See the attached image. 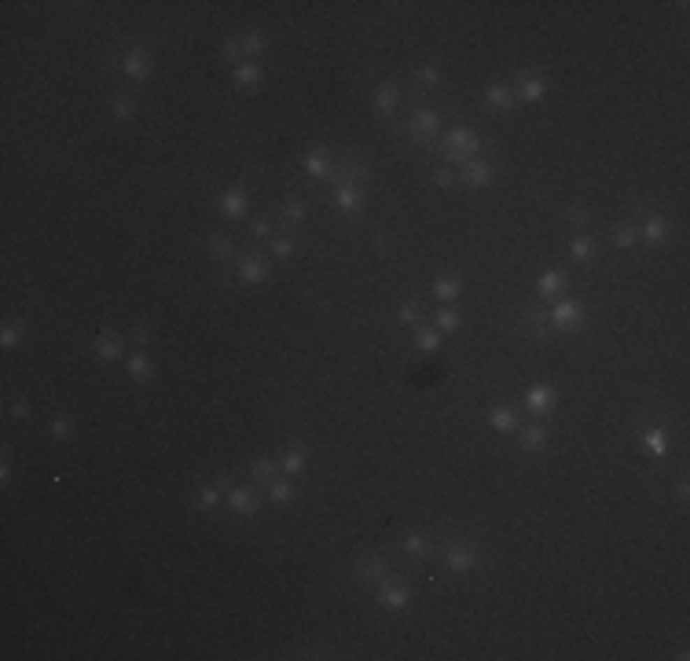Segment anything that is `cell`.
<instances>
[{"label":"cell","instance_id":"26","mask_svg":"<svg viewBox=\"0 0 690 661\" xmlns=\"http://www.w3.org/2000/svg\"><path fill=\"white\" fill-rule=\"evenodd\" d=\"M92 349L99 361H122V338H114V335H99Z\"/></svg>","mask_w":690,"mask_h":661},{"label":"cell","instance_id":"19","mask_svg":"<svg viewBox=\"0 0 690 661\" xmlns=\"http://www.w3.org/2000/svg\"><path fill=\"white\" fill-rule=\"evenodd\" d=\"M514 103H518V96H514V89H507V85H488V89H485V107L511 110Z\"/></svg>","mask_w":690,"mask_h":661},{"label":"cell","instance_id":"35","mask_svg":"<svg viewBox=\"0 0 690 661\" xmlns=\"http://www.w3.org/2000/svg\"><path fill=\"white\" fill-rule=\"evenodd\" d=\"M239 45H242V52H247V55H261V52L268 48V37H265L261 30H247Z\"/></svg>","mask_w":690,"mask_h":661},{"label":"cell","instance_id":"33","mask_svg":"<svg viewBox=\"0 0 690 661\" xmlns=\"http://www.w3.org/2000/svg\"><path fill=\"white\" fill-rule=\"evenodd\" d=\"M569 254L577 257V261H592V257H595V239L592 235H573Z\"/></svg>","mask_w":690,"mask_h":661},{"label":"cell","instance_id":"20","mask_svg":"<svg viewBox=\"0 0 690 661\" xmlns=\"http://www.w3.org/2000/svg\"><path fill=\"white\" fill-rule=\"evenodd\" d=\"M382 573H386V558L382 555H364L360 562H356V577H360L364 584L382 581Z\"/></svg>","mask_w":690,"mask_h":661},{"label":"cell","instance_id":"17","mask_svg":"<svg viewBox=\"0 0 690 661\" xmlns=\"http://www.w3.org/2000/svg\"><path fill=\"white\" fill-rule=\"evenodd\" d=\"M400 107V85L397 81H382L375 89V110L379 114H393Z\"/></svg>","mask_w":690,"mask_h":661},{"label":"cell","instance_id":"25","mask_svg":"<svg viewBox=\"0 0 690 661\" xmlns=\"http://www.w3.org/2000/svg\"><path fill=\"white\" fill-rule=\"evenodd\" d=\"M488 423H492V430H503V434H511V430H518V412H514V408H507V405H499V408L488 412Z\"/></svg>","mask_w":690,"mask_h":661},{"label":"cell","instance_id":"48","mask_svg":"<svg viewBox=\"0 0 690 661\" xmlns=\"http://www.w3.org/2000/svg\"><path fill=\"white\" fill-rule=\"evenodd\" d=\"M434 184L448 191V188H455V184H459V177L452 173V169H434Z\"/></svg>","mask_w":690,"mask_h":661},{"label":"cell","instance_id":"38","mask_svg":"<svg viewBox=\"0 0 690 661\" xmlns=\"http://www.w3.org/2000/svg\"><path fill=\"white\" fill-rule=\"evenodd\" d=\"M415 81H419V89H437V85H441V70L434 63H426V66L415 70Z\"/></svg>","mask_w":690,"mask_h":661},{"label":"cell","instance_id":"12","mask_svg":"<svg viewBox=\"0 0 690 661\" xmlns=\"http://www.w3.org/2000/svg\"><path fill=\"white\" fill-rule=\"evenodd\" d=\"M239 279L242 283H265L268 279V261H265V257H257V254H247V257H242V261H239Z\"/></svg>","mask_w":690,"mask_h":661},{"label":"cell","instance_id":"41","mask_svg":"<svg viewBox=\"0 0 690 661\" xmlns=\"http://www.w3.org/2000/svg\"><path fill=\"white\" fill-rule=\"evenodd\" d=\"M404 551H408V555H415V558H423V555L430 551L426 533H408V537H404Z\"/></svg>","mask_w":690,"mask_h":661},{"label":"cell","instance_id":"23","mask_svg":"<svg viewBox=\"0 0 690 661\" xmlns=\"http://www.w3.org/2000/svg\"><path fill=\"white\" fill-rule=\"evenodd\" d=\"M525 324H529V335H533L536 342H543L551 335V316L543 309H525Z\"/></svg>","mask_w":690,"mask_h":661},{"label":"cell","instance_id":"2","mask_svg":"<svg viewBox=\"0 0 690 661\" xmlns=\"http://www.w3.org/2000/svg\"><path fill=\"white\" fill-rule=\"evenodd\" d=\"M444 566H448V573H470L474 566H478V551H474V544L452 537L448 544H444Z\"/></svg>","mask_w":690,"mask_h":661},{"label":"cell","instance_id":"40","mask_svg":"<svg viewBox=\"0 0 690 661\" xmlns=\"http://www.w3.org/2000/svg\"><path fill=\"white\" fill-rule=\"evenodd\" d=\"M459 324H463V316H459L455 309H448V305H444V309L437 312V320H434V327L441 330V335H444V330H455Z\"/></svg>","mask_w":690,"mask_h":661},{"label":"cell","instance_id":"7","mask_svg":"<svg viewBox=\"0 0 690 661\" xmlns=\"http://www.w3.org/2000/svg\"><path fill=\"white\" fill-rule=\"evenodd\" d=\"M375 599H379V606H386V610H408L411 606V588L393 581V584H382Z\"/></svg>","mask_w":690,"mask_h":661},{"label":"cell","instance_id":"10","mask_svg":"<svg viewBox=\"0 0 690 661\" xmlns=\"http://www.w3.org/2000/svg\"><path fill=\"white\" fill-rule=\"evenodd\" d=\"M335 206L342 213H360V206H364L360 184H335Z\"/></svg>","mask_w":690,"mask_h":661},{"label":"cell","instance_id":"29","mask_svg":"<svg viewBox=\"0 0 690 661\" xmlns=\"http://www.w3.org/2000/svg\"><path fill=\"white\" fill-rule=\"evenodd\" d=\"M22 338H26V324L22 320H8L4 330H0V346H4V349H15Z\"/></svg>","mask_w":690,"mask_h":661},{"label":"cell","instance_id":"30","mask_svg":"<svg viewBox=\"0 0 690 661\" xmlns=\"http://www.w3.org/2000/svg\"><path fill=\"white\" fill-rule=\"evenodd\" d=\"M643 449L650 452V456H665L668 452V434H665V430H646V434H643Z\"/></svg>","mask_w":690,"mask_h":661},{"label":"cell","instance_id":"1","mask_svg":"<svg viewBox=\"0 0 690 661\" xmlns=\"http://www.w3.org/2000/svg\"><path fill=\"white\" fill-rule=\"evenodd\" d=\"M478 147H481V140H478V133L474 129H467V125H459V129H452L448 136H444V158L448 162H470V158H478Z\"/></svg>","mask_w":690,"mask_h":661},{"label":"cell","instance_id":"9","mask_svg":"<svg viewBox=\"0 0 690 661\" xmlns=\"http://www.w3.org/2000/svg\"><path fill=\"white\" fill-rule=\"evenodd\" d=\"M555 400H558V390H555V386H548V382H536L533 390L525 393L529 412H536V415H548L555 408Z\"/></svg>","mask_w":690,"mask_h":661},{"label":"cell","instance_id":"32","mask_svg":"<svg viewBox=\"0 0 690 661\" xmlns=\"http://www.w3.org/2000/svg\"><path fill=\"white\" fill-rule=\"evenodd\" d=\"M221 500H224L221 485H206V488H198V493H195V507L213 511V507H221Z\"/></svg>","mask_w":690,"mask_h":661},{"label":"cell","instance_id":"13","mask_svg":"<svg viewBox=\"0 0 690 661\" xmlns=\"http://www.w3.org/2000/svg\"><path fill=\"white\" fill-rule=\"evenodd\" d=\"M514 96H518V99H525V103H540V99L548 96V81H543V78H533V74H525V78H518Z\"/></svg>","mask_w":690,"mask_h":661},{"label":"cell","instance_id":"52","mask_svg":"<svg viewBox=\"0 0 690 661\" xmlns=\"http://www.w3.org/2000/svg\"><path fill=\"white\" fill-rule=\"evenodd\" d=\"M0 481H4V485H11V463H8V459L0 463Z\"/></svg>","mask_w":690,"mask_h":661},{"label":"cell","instance_id":"5","mask_svg":"<svg viewBox=\"0 0 690 661\" xmlns=\"http://www.w3.org/2000/svg\"><path fill=\"white\" fill-rule=\"evenodd\" d=\"M548 316H551V327H558V330H569V327L584 324V309L577 305V301H569V298H558Z\"/></svg>","mask_w":690,"mask_h":661},{"label":"cell","instance_id":"6","mask_svg":"<svg viewBox=\"0 0 690 661\" xmlns=\"http://www.w3.org/2000/svg\"><path fill=\"white\" fill-rule=\"evenodd\" d=\"M496 169L481 162V158H470V162H463V173H459V184H467V188H485V184H492Z\"/></svg>","mask_w":690,"mask_h":661},{"label":"cell","instance_id":"11","mask_svg":"<svg viewBox=\"0 0 690 661\" xmlns=\"http://www.w3.org/2000/svg\"><path fill=\"white\" fill-rule=\"evenodd\" d=\"M566 286H569V279H566V272L562 268H548L540 276V283H536V291H540V298H551V301H558L566 294Z\"/></svg>","mask_w":690,"mask_h":661},{"label":"cell","instance_id":"28","mask_svg":"<svg viewBox=\"0 0 690 661\" xmlns=\"http://www.w3.org/2000/svg\"><path fill=\"white\" fill-rule=\"evenodd\" d=\"M459 294H463V283H459V279H448V276H444V279H434V298L444 301V305H448V301H455Z\"/></svg>","mask_w":690,"mask_h":661},{"label":"cell","instance_id":"31","mask_svg":"<svg viewBox=\"0 0 690 661\" xmlns=\"http://www.w3.org/2000/svg\"><path fill=\"white\" fill-rule=\"evenodd\" d=\"M250 474H254V478L261 481V485H272V481L279 478V463H276V459H257V463L250 467Z\"/></svg>","mask_w":690,"mask_h":661},{"label":"cell","instance_id":"18","mask_svg":"<svg viewBox=\"0 0 690 661\" xmlns=\"http://www.w3.org/2000/svg\"><path fill=\"white\" fill-rule=\"evenodd\" d=\"M668 235H672V228H668L665 217H650V221L643 224V232H639V239L646 242V247H665Z\"/></svg>","mask_w":690,"mask_h":661},{"label":"cell","instance_id":"42","mask_svg":"<svg viewBox=\"0 0 690 661\" xmlns=\"http://www.w3.org/2000/svg\"><path fill=\"white\" fill-rule=\"evenodd\" d=\"M305 213H309V206L301 203V198H294V203H286V206H283V221L301 224V221H305Z\"/></svg>","mask_w":690,"mask_h":661},{"label":"cell","instance_id":"46","mask_svg":"<svg viewBox=\"0 0 690 661\" xmlns=\"http://www.w3.org/2000/svg\"><path fill=\"white\" fill-rule=\"evenodd\" d=\"M294 254V239L291 235H276L272 239V257H291Z\"/></svg>","mask_w":690,"mask_h":661},{"label":"cell","instance_id":"15","mask_svg":"<svg viewBox=\"0 0 690 661\" xmlns=\"http://www.w3.org/2000/svg\"><path fill=\"white\" fill-rule=\"evenodd\" d=\"M232 81L239 85V89H257V85L265 81V70L257 66L254 59H242L239 66H232Z\"/></svg>","mask_w":690,"mask_h":661},{"label":"cell","instance_id":"49","mask_svg":"<svg viewBox=\"0 0 690 661\" xmlns=\"http://www.w3.org/2000/svg\"><path fill=\"white\" fill-rule=\"evenodd\" d=\"M133 342L143 349V346L151 342V327H147V324H136V327H133Z\"/></svg>","mask_w":690,"mask_h":661},{"label":"cell","instance_id":"50","mask_svg":"<svg viewBox=\"0 0 690 661\" xmlns=\"http://www.w3.org/2000/svg\"><path fill=\"white\" fill-rule=\"evenodd\" d=\"M250 235H254V239H268V235H272V224H268V221H254V224H250Z\"/></svg>","mask_w":690,"mask_h":661},{"label":"cell","instance_id":"44","mask_svg":"<svg viewBox=\"0 0 690 661\" xmlns=\"http://www.w3.org/2000/svg\"><path fill=\"white\" fill-rule=\"evenodd\" d=\"M133 110H136V103H133V99H114V107H110V114H114V118H118V122H129V118H133Z\"/></svg>","mask_w":690,"mask_h":661},{"label":"cell","instance_id":"43","mask_svg":"<svg viewBox=\"0 0 690 661\" xmlns=\"http://www.w3.org/2000/svg\"><path fill=\"white\" fill-rule=\"evenodd\" d=\"M419 305H415V301H404V305H400V312H397V320L400 324H404V327H419Z\"/></svg>","mask_w":690,"mask_h":661},{"label":"cell","instance_id":"39","mask_svg":"<svg viewBox=\"0 0 690 661\" xmlns=\"http://www.w3.org/2000/svg\"><path fill=\"white\" fill-rule=\"evenodd\" d=\"M636 242H639V228H631V224L617 228V235H613V247H617V250H631Z\"/></svg>","mask_w":690,"mask_h":661},{"label":"cell","instance_id":"21","mask_svg":"<svg viewBox=\"0 0 690 661\" xmlns=\"http://www.w3.org/2000/svg\"><path fill=\"white\" fill-rule=\"evenodd\" d=\"M301 467H305V444H291V449L279 456V474L283 478H294Z\"/></svg>","mask_w":690,"mask_h":661},{"label":"cell","instance_id":"14","mask_svg":"<svg viewBox=\"0 0 690 661\" xmlns=\"http://www.w3.org/2000/svg\"><path fill=\"white\" fill-rule=\"evenodd\" d=\"M305 173L316 180H330V151L327 147H309L305 154Z\"/></svg>","mask_w":690,"mask_h":661},{"label":"cell","instance_id":"8","mask_svg":"<svg viewBox=\"0 0 690 661\" xmlns=\"http://www.w3.org/2000/svg\"><path fill=\"white\" fill-rule=\"evenodd\" d=\"M228 507H232V511L239 514V518H250V514L261 511V500H257L254 488L239 485V488H232V493H228Z\"/></svg>","mask_w":690,"mask_h":661},{"label":"cell","instance_id":"47","mask_svg":"<svg viewBox=\"0 0 690 661\" xmlns=\"http://www.w3.org/2000/svg\"><path fill=\"white\" fill-rule=\"evenodd\" d=\"M239 55H242V45H239V41H224V45H221V59H224V63H235V66H239Z\"/></svg>","mask_w":690,"mask_h":661},{"label":"cell","instance_id":"37","mask_svg":"<svg viewBox=\"0 0 690 661\" xmlns=\"http://www.w3.org/2000/svg\"><path fill=\"white\" fill-rule=\"evenodd\" d=\"M48 434L55 441H70V437H74V419H70V415H55L52 426H48Z\"/></svg>","mask_w":690,"mask_h":661},{"label":"cell","instance_id":"3","mask_svg":"<svg viewBox=\"0 0 690 661\" xmlns=\"http://www.w3.org/2000/svg\"><path fill=\"white\" fill-rule=\"evenodd\" d=\"M437 129H441V114L437 110H419L415 118L408 122V133H411V140L415 143H434V136H437Z\"/></svg>","mask_w":690,"mask_h":661},{"label":"cell","instance_id":"22","mask_svg":"<svg viewBox=\"0 0 690 661\" xmlns=\"http://www.w3.org/2000/svg\"><path fill=\"white\" fill-rule=\"evenodd\" d=\"M221 213H224V217H232V221H239L242 213H247V195H242L239 188H228L221 195Z\"/></svg>","mask_w":690,"mask_h":661},{"label":"cell","instance_id":"36","mask_svg":"<svg viewBox=\"0 0 690 661\" xmlns=\"http://www.w3.org/2000/svg\"><path fill=\"white\" fill-rule=\"evenodd\" d=\"M268 500H272V504H291V500H294V485L286 481V478H276V481L268 485Z\"/></svg>","mask_w":690,"mask_h":661},{"label":"cell","instance_id":"34","mask_svg":"<svg viewBox=\"0 0 690 661\" xmlns=\"http://www.w3.org/2000/svg\"><path fill=\"white\" fill-rule=\"evenodd\" d=\"M210 254H213V261H228L235 254V242L217 232V235H210Z\"/></svg>","mask_w":690,"mask_h":661},{"label":"cell","instance_id":"4","mask_svg":"<svg viewBox=\"0 0 690 661\" xmlns=\"http://www.w3.org/2000/svg\"><path fill=\"white\" fill-rule=\"evenodd\" d=\"M122 70H125V78H133V81H143V78H151V70H154V59H151V52L147 48H129L125 55H122Z\"/></svg>","mask_w":690,"mask_h":661},{"label":"cell","instance_id":"45","mask_svg":"<svg viewBox=\"0 0 690 661\" xmlns=\"http://www.w3.org/2000/svg\"><path fill=\"white\" fill-rule=\"evenodd\" d=\"M566 217H569V224H573V228H584L592 213H587V206H584V203H573V206L566 210Z\"/></svg>","mask_w":690,"mask_h":661},{"label":"cell","instance_id":"16","mask_svg":"<svg viewBox=\"0 0 690 661\" xmlns=\"http://www.w3.org/2000/svg\"><path fill=\"white\" fill-rule=\"evenodd\" d=\"M125 368H129V375H133V382H140V386H147L154 379V364H151V356L143 349H136L133 356H129Z\"/></svg>","mask_w":690,"mask_h":661},{"label":"cell","instance_id":"51","mask_svg":"<svg viewBox=\"0 0 690 661\" xmlns=\"http://www.w3.org/2000/svg\"><path fill=\"white\" fill-rule=\"evenodd\" d=\"M11 415H15V419H30V405H26V400H15V405H11Z\"/></svg>","mask_w":690,"mask_h":661},{"label":"cell","instance_id":"27","mask_svg":"<svg viewBox=\"0 0 690 661\" xmlns=\"http://www.w3.org/2000/svg\"><path fill=\"white\" fill-rule=\"evenodd\" d=\"M415 346H419L423 353H437L441 349V330L437 327H415Z\"/></svg>","mask_w":690,"mask_h":661},{"label":"cell","instance_id":"24","mask_svg":"<svg viewBox=\"0 0 690 661\" xmlns=\"http://www.w3.org/2000/svg\"><path fill=\"white\" fill-rule=\"evenodd\" d=\"M548 437H551L548 426H540V423H536V426H525V430H522V449H525V452H540L543 444H548Z\"/></svg>","mask_w":690,"mask_h":661}]
</instances>
